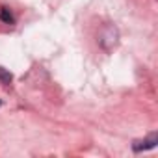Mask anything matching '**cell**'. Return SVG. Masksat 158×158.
<instances>
[{
	"label": "cell",
	"mask_w": 158,
	"mask_h": 158,
	"mask_svg": "<svg viewBox=\"0 0 158 158\" xmlns=\"http://www.w3.org/2000/svg\"><path fill=\"white\" fill-rule=\"evenodd\" d=\"M156 143H158V134L156 132H152L149 138H145V139H138V141H134L132 143V149L136 151V152H139V151H147V149H154L156 147Z\"/></svg>",
	"instance_id": "obj_1"
},
{
	"label": "cell",
	"mask_w": 158,
	"mask_h": 158,
	"mask_svg": "<svg viewBox=\"0 0 158 158\" xmlns=\"http://www.w3.org/2000/svg\"><path fill=\"white\" fill-rule=\"evenodd\" d=\"M0 21H4L6 24H11V23H13V15L10 13L8 8H2V10H0Z\"/></svg>",
	"instance_id": "obj_3"
},
{
	"label": "cell",
	"mask_w": 158,
	"mask_h": 158,
	"mask_svg": "<svg viewBox=\"0 0 158 158\" xmlns=\"http://www.w3.org/2000/svg\"><path fill=\"white\" fill-rule=\"evenodd\" d=\"M11 78H13L11 73L0 65V82H2V84H10V82H11Z\"/></svg>",
	"instance_id": "obj_2"
}]
</instances>
